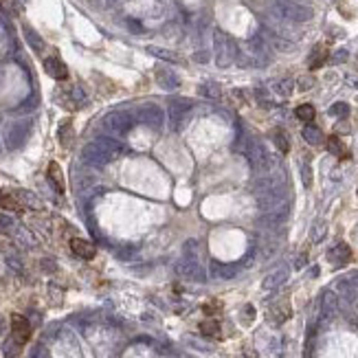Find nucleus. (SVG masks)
<instances>
[{
  "mask_svg": "<svg viewBox=\"0 0 358 358\" xmlns=\"http://www.w3.org/2000/svg\"><path fill=\"white\" fill-rule=\"evenodd\" d=\"M11 337L18 341L20 345H24L26 341L31 339V326L24 317H20V315L11 317Z\"/></svg>",
  "mask_w": 358,
  "mask_h": 358,
  "instance_id": "obj_3",
  "label": "nucleus"
},
{
  "mask_svg": "<svg viewBox=\"0 0 358 358\" xmlns=\"http://www.w3.org/2000/svg\"><path fill=\"white\" fill-rule=\"evenodd\" d=\"M70 251H73L77 257H81V260H92V257H95V253H97V249L90 244V242L81 240V238H73V240H70Z\"/></svg>",
  "mask_w": 358,
  "mask_h": 358,
  "instance_id": "obj_8",
  "label": "nucleus"
},
{
  "mask_svg": "<svg viewBox=\"0 0 358 358\" xmlns=\"http://www.w3.org/2000/svg\"><path fill=\"white\" fill-rule=\"evenodd\" d=\"M44 70H46V75H51L53 79H66V77H68V68H66V64L59 57H55V55L44 59Z\"/></svg>",
  "mask_w": 358,
  "mask_h": 358,
  "instance_id": "obj_7",
  "label": "nucleus"
},
{
  "mask_svg": "<svg viewBox=\"0 0 358 358\" xmlns=\"http://www.w3.org/2000/svg\"><path fill=\"white\" fill-rule=\"evenodd\" d=\"M323 235H326V222H317L315 229H312V240H315V242H321Z\"/></svg>",
  "mask_w": 358,
  "mask_h": 358,
  "instance_id": "obj_26",
  "label": "nucleus"
},
{
  "mask_svg": "<svg viewBox=\"0 0 358 358\" xmlns=\"http://www.w3.org/2000/svg\"><path fill=\"white\" fill-rule=\"evenodd\" d=\"M4 9H9V13H20V4L18 0H2Z\"/></svg>",
  "mask_w": 358,
  "mask_h": 358,
  "instance_id": "obj_28",
  "label": "nucleus"
},
{
  "mask_svg": "<svg viewBox=\"0 0 358 358\" xmlns=\"http://www.w3.org/2000/svg\"><path fill=\"white\" fill-rule=\"evenodd\" d=\"M84 158H86V161H90V163H95V165H103V163H108L110 158H112V154H110L99 141H95L92 145L86 147Z\"/></svg>",
  "mask_w": 358,
  "mask_h": 358,
  "instance_id": "obj_6",
  "label": "nucleus"
},
{
  "mask_svg": "<svg viewBox=\"0 0 358 358\" xmlns=\"http://www.w3.org/2000/svg\"><path fill=\"white\" fill-rule=\"evenodd\" d=\"M315 108L310 106V103H301V106H297L295 110V117L297 119H301V121H306V123H310L312 119H315Z\"/></svg>",
  "mask_w": 358,
  "mask_h": 358,
  "instance_id": "obj_20",
  "label": "nucleus"
},
{
  "mask_svg": "<svg viewBox=\"0 0 358 358\" xmlns=\"http://www.w3.org/2000/svg\"><path fill=\"white\" fill-rule=\"evenodd\" d=\"M271 136H273V143H275V147H277L279 154H288L290 152V139H288V134H286L282 128H275L271 132Z\"/></svg>",
  "mask_w": 358,
  "mask_h": 358,
  "instance_id": "obj_9",
  "label": "nucleus"
},
{
  "mask_svg": "<svg viewBox=\"0 0 358 358\" xmlns=\"http://www.w3.org/2000/svg\"><path fill=\"white\" fill-rule=\"evenodd\" d=\"M128 26H130L132 33H143V24L139 20H128Z\"/></svg>",
  "mask_w": 358,
  "mask_h": 358,
  "instance_id": "obj_29",
  "label": "nucleus"
},
{
  "mask_svg": "<svg viewBox=\"0 0 358 358\" xmlns=\"http://www.w3.org/2000/svg\"><path fill=\"white\" fill-rule=\"evenodd\" d=\"M275 92L277 95H282V97H290L293 95V90H295V81L293 79H279V81H275Z\"/></svg>",
  "mask_w": 358,
  "mask_h": 358,
  "instance_id": "obj_19",
  "label": "nucleus"
},
{
  "mask_svg": "<svg viewBox=\"0 0 358 358\" xmlns=\"http://www.w3.org/2000/svg\"><path fill=\"white\" fill-rule=\"evenodd\" d=\"M158 81H161V86H165V88L178 86V79H176L174 73H169V70H158Z\"/></svg>",
  "mask_w": 358,
  "mask_h": 358,
  "instance_id": "obj_22",
  "label": "nucleus"
},
{
  "mask_svg": "<svg viewBox=\"0 0 358 358\" xmlns=\"http://www.w3.org/2000/svg\"><path fill=\"white\" fill-rule=\"evenodd\" d=\"M330 114H332V117H348L350 106L348 103H343V101H339V103H334V106L330 108Z\"/></svg>",
  "mask_w": 358,
  "mask_h": 358,
  "instance_id": "obj_24",
  "label": "nucleus"
},
{
  "mask_svg": "<svg viewBox=\"0 0 358 358\" xmlns=\"http://www.w3.org/2000/svg\"><path fill=\"white\" fill-rule=\"evenodd\" d=\"M2 326H4V323H2V317H0V332H2Z\"/></svg>",
  "mask_w": 358,
  "mask_h": 358,
  "instance_id": "obj_33",
  "label": "nucleus"
},
{
  "mask_svg": "<svg viewBox=\"0 0 358 358\" xmlns=\"http://www.w3.org/2000/svg\"><path fill=\"white\" fill-rule=\"evenodd\" d=\"M24 37H26L29 46H31L35 53H42V51H44V40L35 33V29H31L29 24H24Z\"/></svg>",
  "mask_w": 358,
  "mask_h": 358,
  "instance_id": "obj_13",
  "label": "nucleus"
},
{
  "mask_svg": "<svg viewBox=\"0 0 358 358\" xmlns=\"http://www.w3.org/2000/svg\"><path fill=\"white\" fill-rule=\"evenodd\" d=\"M328 260H330V264L332 266H345L350 260H352V249L345 242H339L337 246H332V249L328 251Z\"/></svg>",
  "mask_w": 358,
  "mask_h": 358,
  "instance_id": "obj_4",
  "label": "nucleus"
},
{
  "mask_svg": "<svg viewBox=\"0 0 358 358\" xmlns=\"http://www.w3.org/2000/svg\"><path fill=\"white\" fill-rule=\"evenodd\" d=\"M299 2H306V0H299Z\"/></svg>",
  "mask_w": 358,
  "mask_h": 358,
  "instance_id": "obj_34",
  "label": "nucleus"
},
{
  "mask_svg": "<svg viewBox=\"0 0 358 358\" xmlns=\"http://www.w3.org/2000/svg\"><path fill=\"white\" fill-rule=\"evenodd\" d=\"M328 147H330V152L337 154L339 158H348V156H350V154H348V147L341 143V139H339L337 134H332V136L328 139Z\"/></svg>",
  "mask_w": 358,
  "mask_h": 358,
  "instance_id": "obj_14",
  "label": "nucleus"
},
{
  "mask_svg": "<svg viewBox=\"0 0 358 358\" xmlns=\"http://www.w3.org/2000/svg\"><path fill=\"white\" fill-rule=\"evenodd\" d=\"M9 229H11V220L0 218V231H9Z\"/></svg>",
  "mask_w": 358,
  "mask_h": 358,
  "instance_id": "obj_30",
  "label": "nucleus"
},
{
  "mask_svg": "<svg viewBox=\"0 0 358 358\" xmlns=\"http://www.w3.org/2000/svg\"><path fill=\"white\" fill-rule=\"evenodd\" d=\"M213 42H216V57L220 66H229L238 57V46H235V42L231 40L227 33L216 31L213 33Z\"/></svg>",
  "mask_w": 358,
  "mask_h": 358,
  "instance_id": "obj_2",
  "label": "nucleus"
},
{
  "mask_svg": "<svg viewBox=\"0 0 358 358\" xmlns=\"http://www.w3.org/2000/svg\"><path fill=\"white\" fill-rule=\"evenodd\" d=\"M286 277H288L286 268H282V271H277V273H273V275H268L266 282H264V288H277V286H282L286 282Z\"/></svg>",
  "mask_w": 358,
  "mask_h": 358,
  "instance_id": "obj_17",
  "label": "nucleus"
},
{
  "mask_svg": "<svg viewBox=\"0 0 358 358\" xmlns=\"http://www.w3.org/2000/svg\"><path fill=\"white\" fill-rule=\"evenodd\" d=\"M33 358H48V354H46V352H44L42 348H37L35 354H33Z\"/></svg>",
  "mask_w": 358,
  "mask_h": 358,
  "instance_id": "obj_31",
  "label": "nucleus"
},
{
  "mask_svg": "<svg viewBox=\"0 0 358 358\" xmlns=\"http://www.w3.org/2000/svg\"><path fill=\"white\" fill-rule=\"evenodd\" d=\"M290 315H293V308L284 299V301H277V304L268 310V321H271L273 326H282V323H286L290 319Z\"/></svg>",
  "mask_w": 358,
  "mask_h": 358,
  "instance_id": "obj_5",
  "label": "nucleus"
},
{
  "mask_svg": "<svg viewBox=\"0 0 358 358\" xmlns=\"http://www.w3.org/2000/svg\"><path fill=\"white\" fill-rule=\"evenodd\" d=\"M273 13L286 22H308L312 18V9L299 0H277L273 4Z\"/></svg>",
  "mask_w": 358,
  "mask_h": 358,
  "instance_id": "obj_1",
  "label": "nucleus"
},
{
  "mask_svg": "<svg viewBox=\"0 0 358 358\" xmlns=\"http://www.w3.org/2000/svg\"><path fill=\"white\" fill-rule=\"evenodd\" d=\"M147 53L156 55V57L165 59V62H174V64H178V62H180V57H178L176 53H172V51H165V48H158V46H147Z\"/></svg>",
  "mask_w": 358,
  "mask_h": 358,
  "instance_id": "obj_18",
  "label": "nucleus"
},
{
  "mask_svg": "<svg viewBox=\"0 0 358 358\" xmlns=\"http://www.w3.org/2000/svg\"><path fill=\"white\" fill-rule=\"evenodd\" d=\"M106 125L108 128H114V130H125L132 125V119L125 117V114H121V112H112V114H108Z\"/></svg>",
  "mask_w": 358,
  "mask_h": 358,
  "instance_id": "obj_12",
  "label": "nucleus"
},
{
  "mask_svg": "<svg viewBox=\"0 0 358 358\" xmlns=\"http://www.w3.org/2000/svg\"><path fill=\"white\" fill-rule=\"evenodd\" d=\"M200 332L205 334V337H211V339L220 337V326H218V321H213V319H207V321H202V323H200Z\"/></svg>",
  "mask_w": 358,
  "mask_h": 358,
  "instance_id": "obj_21",
  "label": "nucleus"
},
{
  "mask_svg": "<svg viewBox=\"0 0 358 358\" xmlns=\"http://www.w3.org/2000/svg\"><path fill=\"white\" fill-rule=\"evenodd\" d=\"M301 178H304V185L306 187L312 185V167L308 163H304V167H301Z\"/></svg>",
  "mask_w": 358,
  "mask_h": 358,
  "instance_id": "obj_27",
  "label": "nucleus"
},
{
  "mask_svg": "<svg viewBox=\"0 0 358 358\" xmlns=\"http://www.w3.org/2000/svg\"><path fill=\"white\" fill-rule=\"evenodd\" d=\"M326 62H328V48L323 46V44H319L315 51H312L310 59H308V66L315 70V68H321V66L326 64Z\"/></svg>",
  "mask_w": 358,
  "mask_h": 358,
  "instance_id": "obj_11",
  "label": "nucleus"
},
{
  "mask_svg": "<svg viewBox=\"0 0 358 358\" xmlns=\"http://www.w3.org/2000/svg\"><path fill=\"white\" fill-rule=\"evenodd\" d=\"M334 308H337V299H334L332 293H326L323 295V310L326 312H334Z\"/></svg>",
  "mask_w": 358,
  "mask_h": 358,
  "instance_id": "obj_25",
  "label": "nucleus"
},
{
  "mask_svg": "<svg viewBox=\"0 0 358 358\" xmlns=\"http://www.w3.org/2000/svg\"><path fill=\"white\" fill-rule=\"evenodd\" d=\"M304 139L310 143V145H319V143H323V134H321V130H319L317 125H306L304 128Z\"/></svg>",
  "mask_w": 358,
  "mask_h": 358,
  "instance_id": "obj_15",
  "label": "nucleus"
},
{
  "mask_svg": "<svg viewBox=\"0 0 358 358\" xmlns=\"http://www.w3.org/2000/svg\"><path fill=\"white\" fill-rule=\"evenodd\" d=\"M20 348H22V345L13 337H11L7 343H4V356H7V358H15V356H18V352H20Z\"/></svg>",
  "mask_w": 358,
  "mask_h": 358,
  "instance_id": "obj_23",
  "label": "nucleus"
},
{
  "mask_svg": "<svg viewBox=\"0 0 358 358\" xmlns=\"http://www.w3.org/2000/svg\"><path fill=\"white\" fill-rule=\"evenodd\" d=\"M48 178L53 180V185H55V189H57V191H62V189H64L62 169H59V165H57V163H51V165H48Z\"/></svg>",
  "mask_w": 358,
  "mask_h": 358,
  "instance_id": "obj_16",
  "label": "nucleus"
},
{
  "mask_svg": "<svg viewBox=\"0 0 358 358\" xmlns=\"http://www.w3.org/2000/svg\"><path fill=\"white\" fill-rule=\"evenodd\" d=\"M0 209H4V211H22V202L9 191H0Z\"/></svg>",
  "mask_w": 358,
  "mask_h": 358,
  "instance_id": "obj_10",
  "label": "nucleus"
},
{
  "mask_svg": "<svg viewBox=\"0 0 358 358\" xmlns=\"http://www.w3.org/2000/svg\"><path fill=\"white\" fill-rule=\"evenodd\" d=\"M301 81H304V84H301V88H304V90H306V88H310V86H312V79H308V77H306V79H301Z\"/></svg>",
  "mask_w": 358,
  "mask_h": 358,
  "instance_id": "obj_32",
  "label": "nucleus"
}]
</instances>
